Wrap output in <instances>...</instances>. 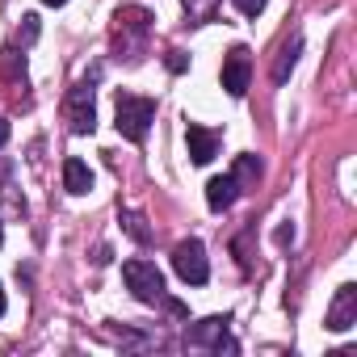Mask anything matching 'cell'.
Returning <instances> with one entry per match:
<instances>
[{
  "label": "cell",
  "mask_w": 357,
  "mask_h": 357,
  "mask_svg": "<svg viewBox=\"0 0 357 357\" xmlns=\"http://www.w3.org/2000/svg\"><path fill=\"white\" fill-rule=\"evenodd\" d=\"M151 122H155V101H151V97L118 93V130H122L130 143H143Z\"/></svg>",
  "instance_id": "6da1fadb"
},
{
  "label": "cell",
  "mask_w": 357,
  "mask_h": 357,
  "mask_svg": "<svg viewBox=\"0 0 357 357\" xmlns=\"http://www.w3.org/2000/svg\"><path fill=\"white\" fill-rule=\"evenodd\" d=\"M122 282H126V290L139 298V303H164L168 294H164V273L151 265V261H126L122 265Z\"/></svg>",
  "instance_id": "7a4b0ae2"
},
{
  "label": "cell",
  "mask_w": 357,
  "mask_h": 357,
  "mask_svg": "<svg viewBox=\"0 0 357 357\" xmlns=\"http://www.w3.org/2000/svg\"><path fill=\"white\" fill-rule=\"evenodd\" d=\"M172 269H176V278H181L185 286H206L211 261H206L202 240H181V244H176L172 248Z\"/></svg>",
  "instance_id": "3957f363"
},
{
  "label": "cell",
  "mask_w": 357,
  "mask_h": 357,
  "mask_svg": "<svg viewBox=\"0 0 357 357\" xmlns=\"http://www.w3.org/2000/svg\"><path fill=\"white\" fill-rule=\"evenodd\" d=\"M68 126L76 130V135H93V126H97V105H93V80H80L72 93H68Z\"/></svg>",
  "instance_id": "277c9868"
},
{
  "label": "cell",
  "mask_w": 357,
  "mask_h": 357,
  "mask_svg": "<svg viewBox=\"0 0 357 357\" xmlns=\"http://www.w3.org/2000/svg\"><path fill=\"white\" fill-rule=\"evenodd\" d=\"M227 315H206V319H198L194 328H185V340L190 344H206V349H227V353H236V340H227Z\"/></svg>",
  "instance_id": "5b68a950"
},
{
  "label": "cell",
  "mask_w": 357,
  "mask_h": 357,
  "mask_svg": "<svg viewBox=\"0 0 357 357\" xmlns=\"http://www.w3.org/2000/svg\"><path fill=\"white\" fill-rule=\"evenodd\" d=\"M248 76H252V55H248V47L227 51V59H223V89H227L231 97H244V93H248Z\"/></svg>",
  "instance_id": "8992f818"
},
{
  "label": "cell",
  "mask_w": 357,
  "mask_h": 357,
  "mask_svg": "<svg viewBox=\"0 0 357 357\" xmlns=\"http://www.w3.org/2000/svg\"><path fill=\"white\" fill-rule=\"evenodd\" d=\"M353 324H357V286L344 282V286L336 290L332 307H328V328H332V332H349Z\"/></svg>",
  "instance_id": "52a82bcc"
},
{
  "label": "cell",
  "mask_w": 357,
  "mask_h": 357,
  "mask_svg": "<svg viewBox=\"0 0 357 357\" xmlns=\"http://www.w3.org/2000/svg\"><path fill=\"white\" fill-rule=\"evenodd\" d=\"M185 143H190V160L194 164H211L219 155V135L206 130V126H198V122L185 126Z\"/></svg>",
  "instance_id": "ba28073f"
},
{
  "label": "cell",
  "mask_w": 357,
  "mask_h": 357,
  "mask_svg": "<svg viewBox=\"0 0 357 357\" xmlns=\"http://www.w3.org/2000/svg\"><path fill=\"white\" fill-rule=\"evenodd\" d=\"M236 198H240V181L231 172L227 176H211V181H206V206L211 211H231Z\"/></svg>",
  "instance_id": "9c48e42d"
},
{
  "label": "cell",
  "mask_w": 357,
  "mask_h": 357,
  "mask_svg": "<svg viewBox=\"0 0 357 357\" xmlns=\"http://www.w3.org/2000/svg\"><path fill=\"white\" fill-rule=\"evenodd\" d=\"M63 190H68V194H76V198L93 190V168H89L84 160H76V155H72V160H63Z\"/></svg>",
  "instance_id": "30bf717a"
},
{
  "label": "cell",
  "mask_w": 357,
  "mask_h": 357,
  "mask_svg": "<svg viewBox=\"0 0 357 357\" xmlns=\"http://www.w3.org/2000/svg\"><path fill=\"white\" fill-rule=\"evenodd\" d=\"M118 30H126V34L143 38V34L151 30V13H147V9H139V5H126V9H118Z\"/></svg>",
  "instance_id": "8fae6325"
},
{
  "label": "cell",
  "mask_w": 357,
  "mask_h": 357,
  "mask_svg": "<svg viewBox=\"0 0 357 357\" xmlns=\"http://www.w3.org/2000/svg\"><path fill=\"white\" fill-rule=\"evenodd\" d=\"M298 51H303V38L294 34L286 47H282V55H278V63H273V84H286V76H290V68L298 63Z\"/></svg>",
  "instance_id": "7c38bea8"
},
{
  "label": "cell",
  "mask_w": 357,
  "mask_h": 357,
  "mask_svg": "<svg viewBox=\"0 0 357 357\" xmlns=\"http://www.w3.org/2000/svg\"><path fill=\"white\" fill-rule=\"evenodd\" d=\"M231 176H236L240 185H252L257 176H261V160H257V155H240L236 168H231Z\"/></svg>",
  "instance_id": "4fadbf2b"
},
{
  "label": "cell",
  "mask_w": 357,
  "mask_h": 357,
  "mask_svg": "<svg viewBox=\"0 0 357 357\" xmlns=\"http://www.w3.org/2000/svg\"><path fill=\"white\" fill-rule=\"evenodd\" d=\"M17 43H22V47H34V43H38V17H34V13H26V17H22Z\"/></svg>",
  "instance_id": "5bb4252c"
},
{
  "label": "cell",
  "mask_w": 357,
  "mask_h": 357,
  "mask_svg": "<svg viewBox=\"0 0 357 357\" xmlns=\"http://www.w3.org/2000/svg\"><path fill=\"white\" fill-rule=\"evenodd\" d=\"M122 223H126V231H130V236H135V240H139V244H147V240H151V231H147V227H143V219H139V215H126V219H122Z\"/></svg>",
  "instance_id": "9a60e30c"
},
{
  "label": "cell",
  "mask_w": 357,
  "mask_h": 357,
  "mask_svg": "<svg viewBox=\"0 0 357 357\" xmlns=\"http://www.w3.org/2000/svg\"><path fill=\"white\" fill-rule=\"evenodd\" d=\"M265 5H269V0H236V9H240L244 17H257V13H261Z\"/></svg>",
  "instance_id": "2e32d148"
},
{
  "label": "cell",
  "mask_w": 357,
  "mask_h": 357,
  "mask_svg": "<svg viewBox=\"0 0 357 357\" xmlns=\"http://www.w3.org/2000/svg\"><path fill=\"white\" fill-rule=\"evenodd\" d=\"M185 63H190V59H185L181 51H168V68H172V72H185Z\"/></svg>",
  "instance_id": "e0dca14e"
},
{
  "label": "cell",
  "mask_w": 357,
  "mask_h": 357,
  "mask_svg": "<svg viewBox=\"0 0 357 357\" xmlns=\"http://www.w3.org/2000/svg\"><path fill=\"white\" fill-rule=\"evenodd\" d=\"M5 143H9V122L0 118V147H5Z\"/></svg>",
  "instance_id": "ac0fdd59"
},
{
  "label": "cell",
  "mask_w": 357,
  "mask_h": 357,
  "mask_svg": "<svg viewBox=\"0 0 357 357\" xmlns=\"http://www.w3.org/2000/svg\"><path fill=\"white\" fill-rule=\"evenodd\" d=\"M43 5H51V9H59V5H68V0H43Z\"/></svg>",
  "instance_id": "d6986e66"
},
{
  "label": "cell",
  "mask_w": 357,
  "mask_h": 357,
  "mask_svg": "<svg viewBox=\"0 0 357 357\" xmlns=\"http://www.w3.org/2000/svg\"><path fill=\"white\" fill-rule=\"evenodd\" d=\"M0 315H5V290H0Z\"/></svg>",
  "instance_id": "ffe728a7"
},
{
  "label": "cell",
  "mask_w": 357,
  "mask_h": 357,
  "mask_svg": "<svg viewBox=\"0 0 357 357\" xmlns=\"http://www.w3.org/2000/svg\"><path fill=\"white\" fill-rule=\"evenodd\" d=\"M0 244H5V223H0Z\"/></svg>",
  "instance_id": "44dd1931"
}]
</instances>
